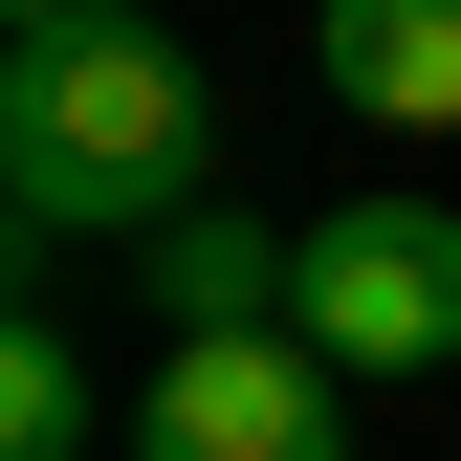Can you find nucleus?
Listing matches in <instances>:
<instances>
[{
  "label": "nucleus",
  "instance_id": "nucleus-4",
  "mask_svg": "<svg viewBox=\"0 0 461 461\" xmlns=\"http://www.w3.org/2000/svg\"><path fill=\"white\" fill-rule=\"evenodd\" d=\"M132 285H154V330H176V352H242V330H308V242H285V220H242V198L154 220V242H132Z\"/></svg>",
  "mask_w": 461,
  "mask_h": 461
},
{
  "label": "nucleus",
  "instance_id": "nucleus-7",
  "mask_svg": "<svg viewBox=\"0 0 461 461\" xmlns=\"http://www.w3.org/2000/svg\"><path fill=\"white\" fill-rule=\"evenodd\" d=\"M67 23H110V0H0V44H67Z\"/></svg>",
  "mask_w": 461,
  "mask_h": 461
},
{
  "label": "nucleus",
  "instance_id": "nucleus-5",
  "mask_svg": "<svg viewBox=\"0 0 461 461\" xmlns=\"http://www.w3.org/2000/svg\"><path fill=\"white\" fill-rule=\"evenodd\" d=\"M330 88L374 110V132H461V0H330Z\"/></svg>",
  "mask_w": 461,
  "mask_h": 461
},
{
  "label": "nucleus",
  "instance_id": "nucleus-1",
  "mask_svg": "<svg viewBox=\"0 0 461 461\" xmlns=\"http://www.w3.org/2000/svg\"><path fill=\"white\" fill-rule=\"evenodd\" d=\"M198 154H220V88L132 0L67 44H0V220L23 242H154V220H198Z\"/></svg>",
  "mask_w": 461,
  "mask_h": 461
},
{
  "label": "nucleus",
  "instance_id": "nucleus-2",
  "mask_svg": "<svg viewBox=\"0 0 461 461\" xmlns=\"http://www.w3.org/2000/svg\"><path fill=\"white\" fill-rule=\"evenodd\" d=\"M308 352L330 374H461V198H330L308 220Z\"/></svg>",
  "mask_w": 461,
  "mask_h": 461
},
{
  "label": "nucleus",
  "instance_id": "nucleus-3",
  "mask_svg": "<svg viewBox=\"0 0 461 461\" xmlns=\"http://www.w3.org/2000/svg\"><path fill=\"white\" fill-rule=\"evenodd\" d=\"M132 461H352V374L308 330H242V352H154Z\"/></svg>",
  "mask_w": 461,
  "mask_h": 461
},
{
  "label": "nucleus",
  "instance_id": "nucleus-6",
  "mask_svg": "<svg viewBox=\"0 0 461 461\" xmlns=\"http://www.w3.org/2000/svg\"><path fill=\"white\" fill-rule=\"evenodd\" d=\"M0 461H110V395H88V352H67V308L0 330Z\"/></svg>",
  "mask_w": 461,
  "mask_h": 461
}]
</instances>
